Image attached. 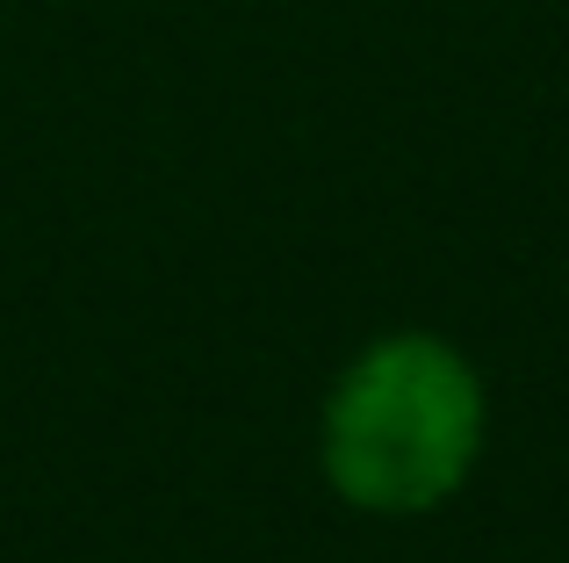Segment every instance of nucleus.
<instances>
[{"label":"nucleus","mask_w":569,"mask_h":563,"mask_svg":"<svg viewBox=\"0 0 569 563\" xmlns=\"http://www.w3.org/2000/svg\"><path fill=\"white\" fill-rule=\"evenodd\" d=\"M483 376L432 333H389L325 397L318 463L361 513H432L483 455Z\"/></svg>","instance_id":"nucleus-1"}]
</instances>
